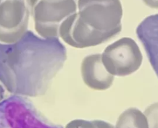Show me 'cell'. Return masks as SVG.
<instances>
[{
  "mask_svg": "<svg viewBox=\"0 0 158 128\" xmlns=\"http://www.w3.org/2000/svg\"><path fill=\"white\" fill-rule=\"evenodd\" d=\"M66 59L59 38H44L28 30L14 43H0V82L16 95H43Z\"/></svg>",
  "mask_w": 158,
  "mask_h": 128,
  "instance_id": "6da1fadb",
  "label": "cell"
},
{
  "mask_svg": "<svg viewBox=\"0 0 158 128\" xmlns=\"http://www.w3.org/2000/svg\"><path fill=\"white\" fill-rule=\"evenodd\" d=\"M78 12L65 19L59 38L76 48L98 45L121 31L122 9L120 0H78Z\"/></svg>",
  "mask_w": 158,
  "mask_h": 128,
  "instance_id": "7a4b0ae2",
  "label": "cell"
},
{
  "mask_svg": "<svg viewBox=\"0 0 158 128\" xmlns=\"http://www.w3.org/2000/svg\"><path fill=\"white\" fill-rule=\"evenodd\" d=\"M37 35L59 38L61 23L77 12L76 0H25Z\"/></svg>",
  "mask_w": 158,
  "mask_h": 128,
  "instance_id": "3957f363",
  "label": "cell"
},
{
  "mask_svg": "<svg viewBox=\"0 0 158 128\" xmlns=\"http://www.w3.org/2000/svg\"><path fill=\"white\" fill-rule=\"evenodd\" d=\"M101 59L109 73L114 76H125L139 69L143 56L136 42L123 37L107 46L101 54Z\"/></svg>",
  "mask_w": 158,
  "mask_h": 128,
  "instance_id": "277c9868",
  "label": "cell"
},
{
  "mask_svg": "<svg viewBox=\"0 0 158 128\" xmlns=\"http://www.w3.org/2000/svg\"><path fill=\"white\" fill-rule=\"evenodd\" d=\"M22 99L15 96L0 103V128H63Z\"/></svg>",
  "mask_w": 158,
  "mask_h": 128,
  "instance_id": "5b68a950",
  "label": "cell"
},
{
  "mask_svg": "<svg viewBox=\"0 0 158 128\" xmlns=\"http://www.w3.org/2000/svg\"><path fill=\"white\" fill-rule=\"evenodd\" d=\"M30 16L25 0H0V43L20 40L28 31Z\"/></svg>",
  "mask_w": 158,
  "mask_h": 128,
  "instance_id": "8992f818",
  "label": "cell"
},
{
  "mask_svg": "<svg viewBox=\"0 0 158 128\" xmlns=\"http://www.w3.org/2000/svg\"><path fill=\"white\" fill-rule=\"evenodd\" d=\"M136 33L158 78V14L144 19L137 26Z\"/></svg>",
  "mask_w": 158,
  "mask_h": 128,
  "instance_id": "52a82bcc",
  "label": "cell"
},
{
  "mask_svg": "<svg viewBox=\"0 0 158 128\" xmlns=\"http://www.w3.org/2000/svg\"><path fill=\"white\" fill-rule=\"evenodd\" d=\"M81 74L85 84L94 90L107 89L114 79V76L109 73L104 66L101 54L86 56L81 62Z\"/></svg>",
  "mask_w": 158,
  "mask_h": 128,
  "instance_id": "ba28073f",
  "label": "cell"
},
{
  "mask_svg": "<svg viewBox=\"0 0 158 128\" xmlns=\"http://www.w3.org/2000/svg\"><path fill=\"white\" fill-rule=\"evenodd\" d=\"M115 128H148V124L144 113L131 108L120 114Z\"/></svg>",
  "mask_w": 158,
  "mask_h": 128,
  "instance_id": "9c48e42d",
  "label": "cell"
},
{
  "mask_svg": "<svg viewBox=\"0 0 158 128\" xmlns=\"http://www.w3.org/2000/svg\"><path fill=\"white\" fill-rule=\"evenodd\" d=\"M148 128H158V102L149 106L144 112Z\"/></svg>",
  "mask_w": 158,
  "mask_h": 128,
  "instance_id": "30bf717a",
  "label": "cell"
},
{
  "mask_svg": "<svg viewBox=\"0 0 158 128\" xmlns=\"http://www.w3.org/2000/svg\"><path fill=\"white\" fill-rule=\"evenodd\" d=\"M149 7L152 8H158V0H143Z\"/></svg>",
  "mask_w": 158,
  "mask_h": 128,
  "instance_id": "8fae6325",
  "label": "cell"
}]
</instances>
